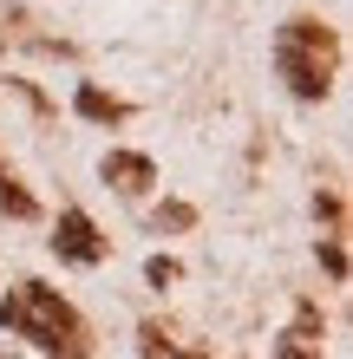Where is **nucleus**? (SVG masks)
<instances>
[{
  "label": "nucleus",
  "mask_w": 353,
  "mask_h": 359,
  "mask_svg": "<svg viewBox=\"0 0 353 359\" xmlns=\"http://www.w3.org/2000/svg\"><path fill=\"white\" fill-rule=\"evenodd\" d=\"M0 327L20 333V340H33L39 353H53V359H86L92 353V333L72 313V301H59V294L39 287V281H20L7 301H0Z\"/></svg>",
  "instance_id": "nucleus-1"
},
{
  "label": "nucleus",
  "mask_w": 353,
  "mask_h": 359,
  "mask_svg": "<svg viewBox=\"0 0 353 359\" xmlns=\"http://www.w3.org/2000/svg\"><path fill=\"white\" fill-rule=\"evenodd\" d=\"M334 53H340V33L321 27V20H288L281 39H275V66L288 79L295 98H327L334 92Z\"/></svg>",
  "instance_id": "nucleus-2"
},
{
  "label": "nucleus",
  "mask_w": 353,
  "mask_h": 359,
  "mask_svg": "<svg viewBox=\"0 0 353 359\" xmlns=\"http://www.w3.org/2000/svg\"><path fill=\"white\" fill-rule=\"evenodd\" d=\"M53 248H59L66 262H79V268L105 262V236H98V222L86 216V209H66V216H59V236H53Z\"/></svg>",
  "instance_id": "nucleus-3"
},
{
  "label": "nucleus",
  "mask_w": 353,
  "mask_h": 359,
  "mask_svg": "<svg viewBox=\"0 0 353 359\" xmlns=\"http://www.w3.org/2000/svg\"><path fill=\"white\" fill-rule=\"evenodd\" d=\"M105 183L124 189V196H144V189L157 183V163L138 157V151H112V157H105Z\"/></svg>",
  "instance_id": "nucleus-4"
},
{
  "label": "nucleus",
  "mask_w": 353,
  "mask_h": 359,
  "mask_svg": "<svg viewBox=\"0 0 353 359\" xmlns=\"http://www.w3.org/2000/svg\"><path fill=\"white\" fill-rule=\"evenodd\" d=\"M138 353H144V359H210V353L183 346L177 333L164 327V320H144V327H138Z\"/></svg>",
  "instance_id": "nucleus-5"
},
{
  "label": "nucleus",
  "mask_w": 353,
  "mask_h": 359,
  "mask_svg": "<svg viewBox=\"0 0 353 359\" xmlns=\"http://www.w3.org/2000/svg\"><path fill=\"white\" fill-rule=\"evenodd\" d=\"M314 353H321V313L301 307V313H295V333H288V346H281L275 359H314Z\"/></svg>",
  "instance_id": "nucleus-6"
},
{
  "label": "nucleus",
  "mask_w": 353,
  "mask_h": 359,
  "mask_svg": "<svg viewBox=\"0 0 353 359\" xmlns=\"http://www.w3.org/2000/svg\"><path fill=\"white\" fill-rule=\"evenodd\" d=\"M79 111H86L92 124H118V118H124V98L98 92V86H79Z\"/></svg>",
  "instance_id": "nucleus-7"
},
{
  "label": "nucleus",
  "mask_w": 353,
  "mask_h": 359,
  "mask_svg": "<svg viewBox=\"0 0 353 359\" xmlns=\"http://www.w3.org/2000/svg\"><path fill=\"white\" fill-rule=\"evenodd\" d=\"M190 222H197V209H190V203H164L157 216H151V229H157V236H164V229H190Z\"/></svg>",
  "instance_id": "nucleus-8"
},
{
  "label": "nucleus",
  "mask_w": 353,
  "mask_h": 359,
  "mask_svg": "<svg viewBox=\"0 0 353 359\" xmlns=\"http://www.w3.org/2000/svg\"><path fill=\"white\" fill-rule=\"evenodd\" d=\"M321 268L340 281V274H347V248H340V242H321Z\"/></svg>",
  "instance_id": "nucleus-9"
},
{
  "label": "nucleus",
  "mask_w": 353,
  "mask_h": 359,
  "mask_svg": "<svg viewBox=\"0 0 353 359\" xmlns=\"http://www.w3.org/2000/svg\"><path fill=\"white\" fill-rule=\"evenodd\" d=\"M151 281H157V287H164V281H177V262H171V255H157V262H151Z\"/></svg>",
  "instance_id": "nucleus-10"
},
{
  "label": "nucleus",
  "mask_w": 353,
  "mask_h": 359,
  "mask_svg": "<svg viewBox=\"0 0 353 359\" xmlns=\"http://www.w3.org/2000/svg\"><path fill=\"white\" fill-rule=\"evenodd\" d=\"M0 183H7V170H0Z\"/></svg>",
  "instance_id": "nucleus-11"
}]
</instances>
